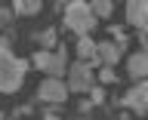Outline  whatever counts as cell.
I'll return each mask as SVG.
<instances>
[{"instance_id":"cell-5","label":"cell","mask_w":148,"mask_h":120,"mask_svg":"<svg viewBox=\"0 0 148 120\" xmlns=\"http://www.w3.org/2000/svg\"><path fill=\"white\" fill-rule=\"evenodd\" d=\"M120 105H127V108H133V111H139V114H145L148 111V80H139L133 89L120 99Z\"/></svg>"},{"instance_id":"cell-15","label":"cell","mask_w":148,"mask_h":120,"mask_svg":"<svg viewBox=\"0 0 148 120\" xmlns=\"http://www.w3.org/2000/svg\"><path fill=\"white\" fill-rule=\"evenodd\" d=\"M99 80L111 83V80H114V68H102V71H99Z\"/></svg>"},{"instance_id":"cell-3","label":"cell","mask_w":148,"mask_h":120,"mask_svg":"<svg viewBox=\"0 0 148 120\" xmlns=\"http://www.w3.org/2000/svg\"><path fill=\"white\" fill-rule=\"evenodd\" d=\"M31 62H34L37 71H43L46 77H53V80H62V74H68V52H65L62 46H59L56 52L40 49V52H34Z\"/></svg>"},{"instance_id":"cell-13","label":"cell","mask_w":148,"mask_h":120,"mask_svg":"<svg viewBox=\"0 0 148 120\" xmlns=\"http://www.w3.org/2000/svg\"><path fill=\"white\" fill-rule=\"evenodd\" d=\"M37 40H40L43 46H53V43H56V31H53V28H49V31H40V34H37Z\"/></svg>"},{"instance_id":"cell-4","label":"cell","mask_w":148,"mask_h":120,"mask_svg":"<svg viewBox=\"0 0 148 120\" xmlns=\"http://www.w3.org/2000/svg\"><path fill=\"white\" fill-rule=\"evenodd\" d=\"M68 92H90L92 89V65L90 62H74L68 68Z\"/></svg>"},{"instance_id":"cell-12","label":"cell","mask_w":148,"mask_h":120,"mask_svg":"<svg viewBox=\"0 0 148 120\" xmlns=\"http://www.w3.org/2000/svg\"><path fill=\"white\" fill-rule=\"evenodd\" d=\"M90 12L96 18H108L111 12H114V3H111V0H96V3H90Z\"/></svg>"},{"instance_id":"cell-6","label":"cell","mask_w":148,"mask_h":120,"mask_svg":"<svg viewBox=\"0 0 148 120\" xmlns=\"http://www.w3.org/2000/svg\"><path fill=\"white\" fill-rule=\"evenodd\" d=\"M127 22L136 25L148 37V0H130L127 3Z\"/></svg>"},{"instance_id":"cell-9","label":"cell","mask_w":148,"mask_h":120,"mask_svg":"<svg viewBox=\"0 0 148 120\" xmlns=\"http://www.w3.org/2000/svg\"><path fill=\"white\" fill-rule=\"evenodd\" d=\"M127 74L136 80H148V55L145 52H133L127 59Z\"/></svg>"},{"instance_id":"cell-10","label":"cell","mask_w":148,"mask_h":120,"mask_svg":"<svg viewBox=\"0 0 148 120\" xmlns=\"http://www.w3.org/2000/svg\"><path fill=\"white\" fill-rule=\"evenodd\" d=\"M77 62H96V40L92 37L77 40Z\"/></svg>"},{"instance_id":"cell-1","label":"cell","mask_w":148,"mask_h":120,"mask_svg":"<svg viewBox=\"0 0 148 120\" xmlns=\"http://www.w3.org/2000/svg\"><path fill=\"white\" fill-rule=\"evenodd\" d=\"M28 74V62L12 55L6 40H0V92H16Z\"/></svg>"},{"instance_id":"cell-7","label":"cell","mask_w":148,"mask_h":120,"mask_svg":"<svg viewBox=\"0 0 148 120\" xmlns=\"http://www.w3.org/2000/svg\"><path fill=\"white\" fill-rule=\"evenodd\" d=\"M37 95H40L43 102H53V105H59V102H65V95H68V86H65L62 80H53V77H46V80L40 83Z\"/></svg>"},{"instance_id":"cell-14","label":"cell","mask_w":148,"mask_h":120,"mask_svg":"<svg viewBox=\"0 0 148 120\" xmlns=\"http://www.w3.org/2000/svg\"><path fill=\"white\" fill-rule=\"evenodd\" d=\"M9 22H12V9H6V6H0V28H6Z\"/></svg>"},{"instance_id":"cell-8","label":"cell","mask_w":148,"mask_h":120,"mask_svg":"<svg viewBox=\"0 0 148 120\" xmlns=\"http://www.w3.org/2000/svg\"><path fill=\"white\" fill-rule=\"evenodd\" d=\"M120 55H123V49H120L114 40H105V43H96V59L99 62H105V68H111V65L117 62Z\"/></svg>"},{"instance_id":"cell-11","label":"cell","mask_w":148,"mask_h":120,"mask_svg":"<svg viewBox=\"0 0 148 120\" xmlns=\"http://www.w3.org/2000/svg\"><path fill=\"white\" fill-rule=\"evenodd\" d=\"M12 12L16 16H34V12H40V3L37 0H18V3H12Z\"/></svg>"},{"instance_id":"cell-16","label":"cell","mask_w":148,"mask_h":120,"mask_svg":"<svg viewBox=\"0 0 148 120\" xmlns=\"http://www.w3.org/2000/svg\"><path fill=\"white\" fill-rule=\"evenodd\" d=\"M92 102H102V99H105V92H102V86H92Z\"/></svg>"},{"instance_id":"cell-2","label":"cell","mask_w":148,"mask_h":120,"mask_svg":"<svg viewBox=\"0 0 148 120\" xmlns=\"http://www.w3.org/2000/svg\"><path fill=\"white\" fill-rule=\"evenodd\" d=\"M65 9V28H71L77 37H90V31L96 25H99V18L90 12V3H68V6H62Z\"/></svg>"}]
</instances>
